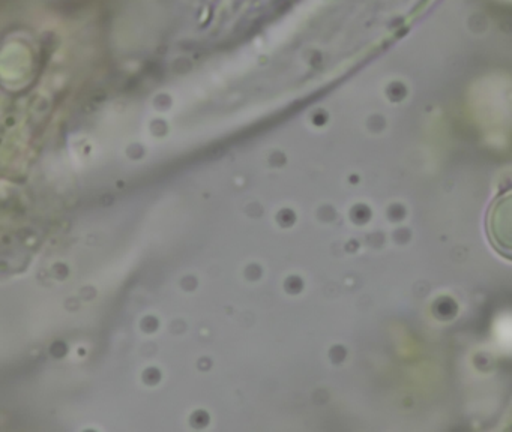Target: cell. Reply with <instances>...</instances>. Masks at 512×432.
Here are the masks:
<instances>
[{
  "instance_id": "obj_1",
  "label": "cell",
  "mask_w": 512,
  "mask_h": 432,
  "mask_svg": "<svg viewBox=\"0 0 512 432\" xmlns=\"http://www.w3.org/2000/svg\"><path fill=\"white\" fill-rule=\"evenodd\" d=\"M487 234L493 248L512 260V188L497 195L487 213Z\"/></svg>"
}]
</instances>
